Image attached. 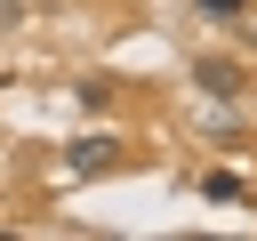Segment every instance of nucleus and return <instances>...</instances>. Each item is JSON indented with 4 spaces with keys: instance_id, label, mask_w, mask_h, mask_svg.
Returning <instances> with one entry per match:
<instances>
[{
    "instance_id": "1",
    "label": "nucleus",
    "mask_w": 257,
    "mask_h": 241,
    "mask_svg": "<svg viewBox=\"0 0 257 241\" xmlns=\"http://www.w3.org/2000/svg\"><path fill=\"white\" fill-rule=\"evenodd\" d=\"M112 161H120V137H80V145L64 153V169H72V177H104Z\"/></svg>"
},
{
    "instance_id": "2",
    "label": "nucleus",
    "mask_w": 257,
    "mask_h": 241,
    "mask_svg": "<svg viewBox=\"0 0 257 241\" xmlns=\"http://www.w3.org/2000/svg\"><path fill=\"white\" fill-rule=\"evenodd\" d=\"M193 80H201L209 96H241V64H225V56H201V64H193Z\"/></svg>"
},
{
    "instance_id": "3",
    "label": "nucleus",
    "mask_w": 257,
    "mask_h": 241,
    "mask_svg": "<svg viewBox=\"0 0 257 241\" xmlns=\"http://www.w3.org/2000/svg\"><path fill=\"white\" fill-rule=\"evenodd\" d=\"M16 16H24V0H0V32H8V24H16Z\"/></svg>"
}]
</instances>
